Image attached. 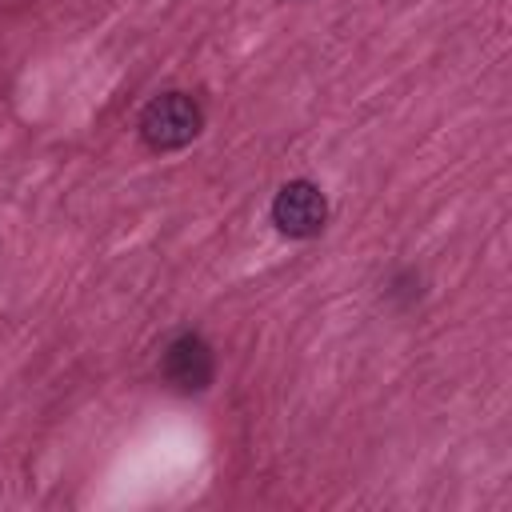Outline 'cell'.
Masks as SVG:
<instances>
[{
    "label": "cell",
    "mask_w": 512,
    "mask_h": 512,
    "mask_svg": "<svg viewBox=\"0 0 512 512\" xmlns=\"http://www.w3.org/2000/svg\"><path fill=\"white\" fill-rule=\"evenodd\" d=\"M212 348L204 344V336L184 332L164 348V380L176 392H204L212 380Z\"/></svg>",
    "instance_id": "3"
},
{
    "label": "cell",
    "mask_w": 512,
    "mask_h": 512,
    "mask_svg": "<svg viewBox=\"0 0 512 512\" xmlns=\"http://www.w3.org/2000/svg\"><path fill=\"white\" fill-rule=\"evenodd\" d=\"M200 124H204L200 104L188 92H164V96L148 100V108L140 112V136L156 152L184 148L188 140H196Z\"/></svg>",
    "instance_id": "1"
},
{
    "label": "cell",
    "mask_w": 512,
    "mask_h": 512,
    "mask_svg": "<svg viewBox=\"0 0 512 512\" xmlns=\"http://www.w3.org/2000/svg\"><path fill=\"white\" fill-rule=\"evenodd\" d=\"M272 224L292 236V240H308L328 224V200L312 180H288L276 200H272Z\"/></svg>",
    "instance_id": "2"
}]
</instances>
